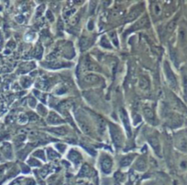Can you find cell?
Segmentation results:
<instances>
[{"mask_svg":"<svg viewBox=\"0 0 187 185\" xmlns=\"http://www.w3.org/2000/svg\"><path fill=\"white\" fill-rule=\"evenodd\" d=\"M79 18H80V16H79V15L74 16V17H73V18H72V20H71L72 25H75V24L78 22V20H79Z\"/></svg>","mask_w":187,"mask_h":185,"instance_id":"obj_33","label":"cell"},{"mask_svg":"<svg viewBox=\"0 0 187 185\" xmlns=\"http://www.w3.org/2000/svg\"><path fill=\"white\" fill-rule=\"evenodd\" d=\"M88 44H89V41L86 38H82L80 40V47L82 50H84V49H86L87 47H88Z\"/></svg>","mask_w":187,"mask_h":185,"instance_id":"obj_25","label":"cell"},{"mask_svg":"<svg viewBox=\"0 0 187 185\" xmlns=\"http://www.w3.org/2000/svg\"><path fill=\"white\" fill-rule=\"evenodd\" d=\"M164 72H165V77L167 79V82H168L169 85L172 87V89H176L177 88V80L176 77H175L174 73L171 69L170 65L167 61L164 62Z\"/></svg>","mask_w":187,"mask_h":185,"instance_id":"obj_1","label":"cell"},{"mask_svg":"<svg viewBox=\"0 0 187 185\" xmlns=\"http://www.w3.org/2000/svg\"><path fill=\"white\" fill-rule=\"evenodd\" d=\"M149 18H148L147 16H145V17H143L142 18H140L137 22L136 25L134 26V29H140V27H147V26H149Z\"/></svg>","mask_w":187,"mask_h":185,"instance_id":"obj_16","label":"cell"},{"mask_svg":"<svg viewBox=\"0 0 187 185\" xmlns=\"http://www.w3.org/2000/svg\"><path fill=\"white\" fill-rule=\"evenodd\" d=\"M43 11H44V6H39V8L37 9V17H40V16L42 14Z\"/></svg>","mask_w":187,"mask_h":185,"instance_id":"obj_35","label":"cell"},{"mask_svg":"<svg viewBox=\"0 0 187 185\" xmlns=\"http://www.w3.org/2000/svg\"><path fill=\"white\" fill-rule=\"evenodd\" d=\"M29 163H30L31 166H40V162H38L36 160H34V159H30V160H29Z\"/></svg>","mask_w":187,"mask_h":185,"instance_id":"obj_34","label":"cell"},{"mask_svg":"<svg viewBox=\"0 0 187 185\" xmlns=\"http://www.w3.org/2000/svg\"><path fill=\"white\" fill-rule=\"evenodd\" d=\"M179 36H180V40H181L182 41H183V40H185V31L183 30V29H181L180 31H179Z\"/></svg>","mask_w":187,"mask_h":185,"instance_id":"obj_31","label":"cell"},{"mask_svg":"<svg viewBox=\"0 0 187 185\" xmlns=\"http://www.w3.org/2000/svg\"><path fill=\"white\" fill-rule=\"evenodd\" d=\"M120 118H121V121L123 123L125 126V129H126L127 133H128V137H131V128H130V123H129V119H128V116L127 112L125 111V109L121 108L120 109Z\"/></svg>","mask_w":187,"mask_h":185,"instance_id":"obj_3","label":"cell"},{"mask_svg":"<svg viewBox=\"0 0 187 185\" xmlns=\"http://www.w3.org/2000/svg\"><path fill=\"white\" fill-rule=\"evenodd\" d=\"M139 87H140L141 90L143 91H149V87H150V82H149V78L147 76H140L139 77Z\"/></svg>","mask_w":187,"mask_h":185,"instance_id":"obj_8","label":"cell"},{"mask_svg":"<svg viewBox=\"0 0 187 185\" xmlns=\"http://www.w3.org/2000/svg\"><path fill=\"white\" fill-rule=\"evenodd\" d=\"M51 131H52L53 133H55V134H57V135H60V136H64V135L67 134V129H66L65 127H63V126L58 127V128L51 129Z\"/></svg>","mask_w":187,"mask_h":185,"instance_id":"obj_20","label":"cell"},{"mask_svg":"<svg viewBox=\"0 0 187 185\" xmlns=\"http://www.w3.org/2000/svg\"><path fill=\"white\" fill-rule=\"evenodd\" d=\"M26 185H36V183L34 182L32 180H29V181H27V183H26Z\"/></svg>","mask_w":187,"mask_h":185,"instance_id":"obj_39","label":"cell"},{"mask_svg":"<svg viewBox=\"0 0 187 185\" xmlns=\"http://www.w3.org/2000/svg\"><path fill=\"white\" fill-rule=\"evenodd\" d=\"M84 70H86V71H95V72L100 71V68H99L95 63L91 61L90 60H85V61H84Z\"/></svg>","mask_w":187,"mask_h":185,"instance_id":"obj_14","label":"cell"},{"mask_svg":"<svg viewBox=\"0 0 187 185\" xmlns=\"http://www.w3.org/2000/svg\"><path fill=\"white\" fill-rule=\"evenodd\" d=\"M100 43H101L102 46L105 47V48H111L109 45V42H108V40H106V38L105 37H104L103 39L101 40V41H100Z\"/></svg>","mask_w":187,"mask_h":185,"instance_id":"obj_28","label":"cell"},{"mask_svg":"<svg viewBox=\"0 0 187 185\" xmlns=\"http://www.w3.org/2000/svg\"><path fill=\"white\" fill-rule=\"evenodd\" d=\"M183 95L185 99H187V74L183 73Z\"/></svg>","mask_w":187,"mask_h":185,"instance_id":"obj_23","label":"cell"},{"mask_svg":"<svg viewBox=\"0 0 187 185\" xmlns=\"http://www.w3.org/2000/svg\"><path fill=\"white\" fill-rule=\"evenodd\" d=\"M78 185H87V184H85L84 182H81V183H79Z\"/></svg>","mask_w":187,"mask_h":185,"instance_id":"obj_40","label":"cell"},{"mask_svg":"<svg viewBox=\"0 0 187 185\" xmlns=\"http://www.w3.org/2000/svg\"><path fill=\"white\" fill-rule=\"evenodd\" d=\"M110 134H111L112 139L118 149H120L123 145V137H122L121 131L117 126H114L113 125H110Z\"/></svg>","mask_w":187,"mask_h":185,"instance_id":"obj_2","label":"cell"},{"mask_svg":"<svg viewBox=\"0 0 187 185\" xmlns=\"http://www.w3.org/2000/svg\"><path fill=\"white\" fill-rule=\"evenodd\" d=\"M75 12V10H74V9H73V10H69V11H67V12H65V17H70V16L72 15V14H73V13H74Z\"/></svg>","mask_w":187,"mask_h":185,"instance_id":"obj_37","label":"cell"},{"mask_svg":"<svg viewBox=\"0 0 187 185\" xmlns=\"http://www.w3.org/2000/svg\"><path fill=\"white\" fill-rule=\"evenodd\" d=\"M133 159H134V155L127 156V157H125L124 159H122L121 162H120V165H121V167L128 166V165L131 163V161L133 160Z\"/></svg>","mask_w":187,"mask_h":185,"instance_id":"obj_19","label":"cell"},{"mask_svg":"<svg viewBox=\"0 0 187 185\" xmlns=\"http://www.w3.org/2000/svg\"><path fill=\"white\" fill-rule=\"evenodd\" d=\"M143 114H144V116L147 118L148 121H149L150 123H155V115H154V112L152 111V109L150 107H146L143 108Z\"/></svg>","mask_w":187,"mask_h":185,"instance_id":"obj_6","label":"cell"},{"mask_svg":"<svg viewBox=\"0 0 187 185\" xmlns=\"http://www.w3.org/2000/svg\"><path fill=\"white\" fill-rule=\"evenodd\" d=\"M97 128H98V131L100 133L101 132H104L105 129V121H104L102 118H98L97 119Z\"/></svg>","mask_w":187,"mask_h":185,"instance_id":"obj_21","label":"cell"},{"mask_svg":"<svg viewBox=\"0 0 187 185\" xmlns=\"http://www.w3.org/2000/svg\"><path fill=\"white\" fill-rule=\"evenodd\" d=\"M169 120H170V124L172 126H178L183 123V119L181 116H179L176 114H170L168 116Z\"/></svg>","mask_w":187,"mask_h":185,"instance_id":"obj_9","label":"cell"},{"mask_svg":"<svg viewBox=\"0 0 187 185\" xmlns=\"http://www.w3.org/2000/svg\"><path fill=\"white\" fill-rule=\"evenodd\" d=\"M140 13H141V9H139V8L133 9V10H131L130 12L128 13V15L127 16L126 21L127 22H131V21L135 20L137 17H139V15Z\"/></svg>","mask_w":187,"mask_h":185,"instance_id":"obj_15","label":"cell"},{"mask_svg":"<svg viewBox=\"0 0 187 185\" xmlns=\"http://www.w3.org/2000/svg\"><path fill=\"white\" fill-rule=\"evenodd\" d=\"M47 121H48L49 124H61V123H63V120L61 119V117H60L57 114L53 113V112H51L49 114L48 118H47Z\"/></svg>","mask_w":187,"mask_h":185,"instance_id":"obj_7","label":"cell"},{"mask_svg":"<svg viewBox=\"0 0 187 185\" xmlns=\"http://www.w3.org/2000/svg\"><path fill=\"white\" fill-rule=\"evenodd\" d=\"M153 10H154V14H155L156 16H160L161 14H162V8H161V6L158 4L154 5Z\"/></svg>","mask_w":187,"mask_h":185,"instance_id":"obj_27","label":"cell"},{"mask_svg":"<svg viewBox=\"0 0 187 185\" xmlns=\"http://www.w3.org/2000/svg\"><path fill=\"white\" fill-rule=\"evenodd\" d=\"M34 155L37 156V157H40V158L42 159V160H45L44 153H43V151H42V150H38V151H36L35 153H34Z\"/></svg>","mask_w":187,"mask_h":185,"instance_id":"obj_30","label":"cell"},{"mask_svg":"<svg viewBox=\"0 0 187 185\" xmlns=\"http://www.w3.org/2000/svg\"><path fill=\"white\" fill-rule=\"evenodd\" d=\"M112 165H113V163H112V160L109 158V157L105 156V157L102 158L101 168H102V170H103L105 173H106V174L110 173V171H111V170H112Z\"/></svg>","mask_w":187,"mask_h":185,"instance_id":"obj_4","label":"cell"},{"mask_svg":"<svg viewBox=\"0 0 187 185\" xmlns=\"http://www.w3.org/2000/svg\"><path fill=\"white\" fill-rule=\"evenodd\" d=\"M47 18H48L50 21H51V22L54 20V17H53V16H52V14H51V11H48V12H47Z\"/></svg>","mask_w":187,"mask_h":185,"instance_id":"obj_36","label":"cell"},{"mask_svg":"<svg viewBox=\"0 0 187 185\" xmlns=\"http://www.w3.org/2000/svg\"><path fill=\"white\" fill-rule=\"evenodd\" d=\"M69 159L72 160V161H74V163H78L79 162V160H80L81 159V156L80 154L78 153L77 151H75V150H72L71 152H70L69 154Z\"/></svg>","mask_w":187,"mask_h":185,"instance_id":"obj_18","label":"cell"},{"mask_svg":"<svg viewBox=\"0 0 187 185\" xmlns=\"http://www.w3.org/2000/svg\"><path fill=\"white\" fill-rule=\"evenodd\" d=\"M3 154L6 156V158H11V146L8 143H4L1 147Z\"/></svg>","mask_w":187,"mask_h":185,"instance_id":"obj_17","label":"cell"},{"mask_svg":"<svg viewBox=\"0 0 187 185\" xmlns=\"http://www.w3.org/2000/svg\"><path fill=\"white\" fill-rule=\"evenodd\" d=\"M42 53H43V49H42L40 45L37 46V48L35 49V51H34V56H35L36 58H39V59H40V57H41Z\"/></svg>","mask_w":187,"mask_h":185,"instance_id":"obj_24","label":"cell"},{"mask_svg":"<svg viewBox=\"0 0 187 185\" xmlns=\"http://www.w3.org/2000/svg\"><path fill=\"white\" fill-rule=\"evenodd\" d=\"M30 106H31V107H35V105H36V101L35 100H34L33 98H30Z\"/></svg>","mask_w":187,"mask_h":185,"instance_id":"obj_38","label":"cell"},{"mask_svg":"<svg viewBox=\"0 0 187 185\" xmlns=\"http://www.w3.org/2000/svg\"><path fill=\"white\" fill-rule=\"evenodd\" d=\"M146 168H147V161H146L145 158L141 157L135 163V169L139 170V171H143V170H146Z\"/></svg>","mask_w":187,"mask_h":185,"instance_id":"obj_13","label":"cell"},{"mask_svg":"<svg viewBox=\"0 0 187 185\" xmlns=\"http://www.w3.org/2000/svg\"><path fill=\"white\" fill-rule=\"evenodd\" d=\"M149 144L152 145V147H153V149L155 150V152L160 155L161 154V145L160 142H159V139L157 138L156 137H149Z\"/></svg>","mask_w":187,"mask_h":185,"instance_id":"obj_11","label":"cell"},{"mask_svg":"<svg viewBox=\"0 0 187 185\" xmlns=\"http://www.w3.org/2000/svg\"><path fill=\"white\" fill-rule=\"evenodd\" d=\"M48 152H49V159L52 160L53 158H57V154L54 151H52L51 149H49Z\"/></svg>","mask_w":187,"mask_h":185,"instance_id":"obj_32","label":"cell"},{"mask_svg":"<svg viewBox=\"0 0 187 185\" xmlns=\"http://www.w3.org/2000/svg\"><path fill=\"white\" fill-rule=\"evenodd\" d=\"M38 109H39L38 110L39 113H40V115H42V116H45V115H46L47 111H46V109H45V107H43L42 105H39Z\"/></svg>","mask_w":187,"mask_h":185,"instance_id":"obj_29","label":"cell"},{"mask_svg":"<svg viewBox=\"0 0 187 185\" xmlns=\"http://www.w3.org/2000/svg\"><path fill=\"white\" fill-rule=\"evenodd\" d=\"M84 81L87 84H98L100 82V78L96 75V74L94 73H90V74H86L84 77Z\"/></svg>","mask_w":187,"mask_h":185,"instance_id":"obj_12","label":"cell"},{"mask_svg":"<svg viewBox=\"0 0 187 185\" xmlns=\"http://www.w3.org/2000/svg\"><path fill=\"white\" fill-rule=\"evenodd\" d=\"M76 118H77V121H78V123H79V126H80V127L82 128V130L84 131L85 134L91 135V127L89 126V125L87 124L84 120L82 119V116H77V117Z\"/></svg>","mask_w":187,"mask_h":185,"instance_id":"obj_10","label":"cell"},{"mask_svg":"<svg viewBox=\"0 0 187 185\" xmlns=\"http://www.w3.org/2000/svg\"><path fill=\"white\" fill-rule=\"evenodd\" d=\"M89 172H90V169L87 165H84L83 166V168L81 169L80 172H79V177H84L86 175H88Z\"/></svg>","mask_w":187,"mask_h":185,"instance_id":"obj_22","label":"cell"},{"mask_svg":"<svg viewBox=\"0 0 187 185\" xmlns=\"http://www.w3.org/2000/svg\"><path fill=\"white\" fill-rule=\"evenodd\" d=\"M175 26H176V22L174 20L171 21L170 23L168 24V26H167V31L168 32L173 31V30L175 29Z\"/></svg>","mask_w":187,"mask_h":185,"instance_id":"obj_26","label":"cell"},{"mask_svg":"<svg viewBox=\"0 0 187 185\" xmlns=\"http://www.w3.org/2000/svg\"><path fill=\"white\" fill-rule=\"evenodd\" d=\"M176 147L181 151H187V138L183 136L179 137L176 140Z\"/></svg>","mask_w":187,"mask_h":185,"instance_id":"obj_5","label":"cell"}]
</instances>
